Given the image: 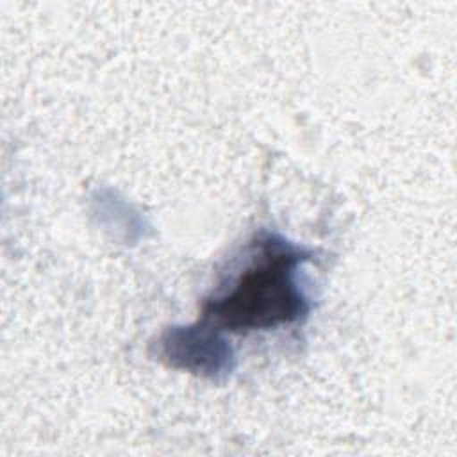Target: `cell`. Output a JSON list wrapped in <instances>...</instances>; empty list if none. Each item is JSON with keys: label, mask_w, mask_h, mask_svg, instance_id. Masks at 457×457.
Masks as SVG:
<instances>
[{"label": "cell", "mask_w": 457, "mask_h": 457, "mask_svg": "<svg viewBox=\"0 0 457 457\" xmlns=\"http://www.w3.org/2000/svg\"><path fill=\"white\" fill-rule=\"evenodd\" d=\"M309 255L278 234H261L237 273L205 298L202 321L216 330L246 334L305 320L311 303L298 284V270Z\"/></svg>", "instance_id": "cell-1"}, {"label": "cell", "mask_w": 457, "mask_h": 457, "mask_svg": "<svg viewBox=\"0 0 457 457\" xmlns=\"http://www.w3.org/2000/svg\"><path fill=\"white\" fill-rule=\"evenodd\" d=\"M159 355L168 366L211 378L227 373L232 361L228 343L205 321L168 328L159 339Z\"/></svg>", "instance_id": "cell-2"}]
</instances>
